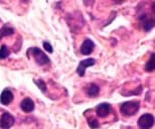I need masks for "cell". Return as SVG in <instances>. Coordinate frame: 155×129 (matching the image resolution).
I'll use <instances>...</instances> for the list:
<instances>
[{"label": "cell", "mask_w": 155, "mask_h": 129, "mask_svg": "<svg viewBox=\"0 0 155 129\" xmlns=\"http://www.w3.org/2000/svg\"><path fill=\"white\" fill-rule=\"evenodd\" d=\"M140 107V103L137 101H127L121 104L120 111L124 116H133L135 115Z\"/></svg>", "instance_id": "1"}, {"label": "cell", "mask_w": 155, "mask_h": 129, "mask_svg": "<svg viewBox=\"0 0 155 129\" xmlns=\"http://www.w3.org/2000/svg\"><path fill=\"white\" fill-rule=\"evenodd\" d=\"M29 51L32 54V56L35 57V62L38 63L39 66H45V64H48L51 63L48 57L46 56L41 50H39L38 48H31L29 50Z\"/></svg>", "instance_id": "2"}, {"label": "cell", "mask_w": 155, "mask_h": 129, "mask_svg": "<svg viewBox=\"0 0 155 129\" xmlns=\"http://www.w3.org/2000/svg\"><path fill=\"white\" fill-rule=\"evenodd\" d=\"M154 124V117L152 114L146 113L138 119V126L140 129H150Z\"/></svg>", "instance_id": "3"}, {"label": "cell", "mask_w": 155, "mask_h": 129, "mask_svg": "<svg viewBox=\"0 0 155 129\" xmlns=\"http://www.w3.org/2000/svg\"><path fill=\"white\" fill-rule=\"evenodd\" d=\"M15 122L14 117L11 114H9L8 112H4L0 118V127L2 129H9L13 126Z\"/></svg>", "instance_id": "4"}, {"label": "cell", "mask_w": 155, "mask_h": 129, "mask_svg": "<svg viewBox=\"0 0 155 129\" xmlns=\"http://www.w3.org/2000/svg\"><path fill=\"white\" fill-rule=\"evenodd\" d=\"M95 64H96L95 59H87V60L82 61V62L79 64V67H78V69H77L78 75L81 76V77H84L85 76V71H86L87 68L94 66Z\"/></svg>", "instance_id": "5"}, {"label": "cell", "mask_w": 155, "mask_h": 129, "mask_svg": "<svg viewBox=\"0 0 155 129\" xmlns=\"http://www.w3.org/2000/svg\"><path fill=\"white\" fill-rule=\"evenodd\" d=\"M94 48H95V44L93 42V41H91V39H89V38H87L86 41L83 42L82 47H81V53H82V55L88 56V55L93 53Z\"/></svg>", "instance_id": "6"}, {"label": "cell", "mask_w": 155, "mask_h": 129, "mask_svg": "<svg viewBox=\"0 0 155 129\" xmlns=\"http://www.w3.org/2000/svg\"><path fill=\"white\" fill-rule=\"evenodd\" d=\"M140 20L142 22V25L144 27V29L146 30V31H149L154 26V19L152 16H149V15H147V14H143L140 16Z\"/></svg>", "instance_id": "7"}, {"label": "cell", "mask_w": 155, "mask_h": 129, "mask_svg": "<svg viewBox=\"0 0 155 129\" xmlns=\"http://www.w3.org/2000/svg\"><path fill=\"white\" fill-rule=\"evenodd\" d=\"M96 111H97L98 116H100V117H106V116L109 115V113L111 111V106L108 103H101L100 105L97 106Z\"/></svg>", "instance_id": "8"}, {"label": "cell", "mask_w": 155, "mask_h": 129, "mask_svg": "<svg viewBox=\"0 0 155 129\" xmlns=\"http://www.w3.org/2000/svg\"><path fill=\"white\" fill-rule=\"evenodd\" d=\"M12 100H13V94H12V92L9 89H5L1 93V96H0V103L2 105H8V104H10L12 102Z\"/></svg>", "instance_id": "9"}, {"label": "cell", "mask_w": 155, "mask_h": 129, "mask_svg": "<svg viewBox=\"0 0 155 129\" xmlns=\"http://www.w3.org/2000/svg\"><path fill=\"white\" fill-rule=\"evenodd\" d=\"M20 108L23 112L29 113L33 111V109H35V102L30 98H25L20 103Z\"/></svg>", "instance_id": "10"}, {"label": "cell", "mask_w": 155, "mask_h": 129, "mask_svg": "<svg viewBox=\"0 0 155 129\" xmlns=\"http://www.w3.org/2000/svg\"><path fill=\"white\" fill-rule=\"evenodd\" d=\"M85 91H86V94L88 95L89 97H96L99 94V92H100V88L96 84H90L89 86L86 87Z\"/></svg>", "instance_id": "11"}, {"label": "cell", "mask_w": 155, "mask_h": 129, "mask_svg": "<svg viewBox=\"0 0 155 129\" xmlns=\"http://www.w3.org/2000/svg\"><path fill=\"white\" fill-rule=\"evenodd\" d=\"M14 33V29L12 28L10 26H7V25H4L0 29V39L4 36H8V35H11Z\"/></svg>", "instance_id": "12"}, {"label": "cell", "mask_w": 155, "mask_h": 129, "mask_svg": "<svg viewBox=\"0 0 155 129\" xmlns=\"http://www.w3.org/2000/svg\"><path fill=\"white\" fill-rule=\"evenodd\" d=\"M145 70L147 71V72H152L154 70V55L152 54L150 57L149 61L146 63V66H145Z\"/></svg>", "instance_id": "13"}, {"label": "cell", "mask_w": 155, "mask_h": 129, "mask_svg": "<svg viewBox=\"0 0 155 129\" xmlns=\"http://www.w3.org/2000/svg\"><path fill=\"white\" fill-rule=\"evenodd\" d=\"M9 54H10V51H9L8 48L5 45H3L1 48H0V60L6 59L9 56Z\"/></svg>", "instance_id": "14"}, {"label": "cell", "mask_w": 155, "mask_h": 129, "mask_svg": "<svg viewBox=\"0 0 155 129\" xmlns=\"http://www.w3.org/2000/svg\"><path fill=\"white\" fill-rule=\"evenodd\" d=\"M88 124H89V126L91 127L92 129H97L99 126H100V124H99V121L96 118H94V117H91V118L88 119Z\"/></svg>", "instance_id": "15"}, {"label": "cell", "mask_w": 155, "mask_h": 129, "mask_svg": "<svg viewBox=\"0 0 155 129\" xmlns=\"http://www.w3.org/2000/svg\"><path fill=\"white\" fill-rule=\"evenodd\" d=\"M35 83L36 85H38V87L39 88V90L43 92V93H45L46 91V86H45V83L42 81V80H35Z\"/></svg>", "instance_id": "16"}, {"label": "cell", "mask_w": 155, "mask_h": 129, "mask_svg": "<svg viewBox=\"0 0 155 129\" xmlns=\"http://www.w3.org/2000/svg\"><path fill=\"white\" fill-rule=\"evenodd\" d=\"M43 48L46 51H48V53H52L54 51V50H52V47H51V45L49 44V42L48 41H45L43 42Z\"/></svg>", "instance_id": "17"}]
</instances>
